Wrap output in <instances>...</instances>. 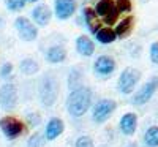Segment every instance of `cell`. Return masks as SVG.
Masks as SVG:
<instances>
[{"label": "cell", "instance_id": "obj_29", "mask_svg": "<svg viewBox=\"0 0 158 147\" xmlns=\"http://www.w3.org/2000/svg\"><path fill=\"white\" fill-rule=\"evenodd\" d=\"M29 2H36V0H29Z\"/></svg>", "mask_w": 158, "mask_h": 147}, {"label": "cell", "instance_id": "obj_28", "mask_svg": "<svg viewBox=\"0 0 158 147\" xmlns=\"http://www.w3.org/2000/svg\"><path fill=\"white\" fill-rule=\"evenodd\" d=\"M40 116L38 114H29V122H30V125L32 127H36V125H40Z\"/></svg>", "mask_w": 158, "mask_h": 147}, {"label": "cell", "instance_id": "obj_4", "mask_svg": "<svg viewBox=\"0 0 158 147\" xmlns=\"http://www.w3.org/2000/svg\"><path fill=\"white\" fill-rule=\"evenodd\" d=\"M141 78V73L135 68H125L120 74V78H118V90H120L122 93H125V95H128V93H131L135 90L138 81Z\"/></svg>", "mask_w": 158, "mask_h": 147}, {"label": "cell", "instance_id": "obj_23", "mask_svg": "<svg viewBox=\"0 0 158 147\" xmlns=\"http://www.w3.org/2000/svg\"><path fill=\"white\" fill-rule=\"evenodd\" d=\"M115 5H117V10L120 11V13L131 11V2H130V0H117Z\"/></svg>", "mask_w": 158, "mask_h": 147}, {"label": "cell", "instance_id": "obj_7", "mask_svg": "<svg viewBox=\"0 0 158 147\" xmlns=\"http://www.w3.org/2000/svg\"><path fill=\"white\" fill-rule=\"evenodd\" d=\"M0 128H2V131L5 133V136L8 139L18 138L24 130L22 122H19V120L15 119V117H3L2 120H0Z\"/></svg>", "mask_w": 158, "mask_h": 147}, {"label": "cell", "instance_id": "obj_15", "mask_svg": "<svg viewBox=\"0 0 158 147\" xmlns=\"http://www.w3.org/2000/svg\"><path fill=\"white\" fill-rule=\"evenodd\" d=\"M63 131V122L60 119H51L49 122H48V127H46V138L49 139V141H52V139H56L60 133Z\"/></svg>", "mask_w": 158, "mask_h": 147}, {"label": "cell", "instance_id": "obj_21", "mask_svg": "<svg viewBox=\"0 0 158 147\" xmlns=\"http://www.w3.org/2000/svg\"><path fill=\"white\" fill-rule=\"evenodd\" d=\"M21 71L25 74H35L38 71V63L32 59H25L21 63Z\"/></svg>", "mask_w": 158, "mask_h": 147}, {"label": "cell", "instance_id": "obj_14", "mask_svg": "<svg viewBox=\"0 0 158 147\" xmlns=\"http://www.w3.org/2000/svg\"><path fill=\"white\" fill-rule=\"evenodd\" d=\"M76 49H77V52L81 56H85V57H89V56H92L94 54V51H95V46H94V43H92V40L89 38V36H79L77 40H76Z\"/></svg>", "mask_w": 158, "mask_h": 147}, {"label": "cell", "instance_id": "obj_18", "mask_svg": "<svg viewBox=\"0 0 158 147\" xmlns=\"http://www.w3.org/2000/svg\"><path fill=\"white\" fill-rule=\"evenodd\" d=\"M46 59L51 62V63H60L67 59V51H65L62 46H52L48 54H46Z\"/></svg>", "mask_w": 158, "mask_h": 147}, {"label": "cell", "instance_id": "obj_12", "mask_svg": "<svg viewBox=\"0 0 158 147\" xmlns=\"http://www.w3.org/2000/svg\"><path fill=\"white\" fill-rule=\"evenodd\" d=\"M136 125H138V117L133 112H128L120 119V130L128 136L136 131Z\"/></svg>", "mask_w": 158, "mask_h": 147}, {"label": "cell", "instance_id": "obj_25", "mask_svg": "<svg viewBox=\"0 0 158 147\" xmlns=\"http://www.w3.org/2000/svg\"><path fill=\"white\" fill-rule=\"evenodd\" d=\"M150 59L153 63L158 65V43H152L150 46Z\"/></svg>", "mask_w": 158, "mask_h": 147}, {"label": "cell", "instance_id": "obj_8", "mask_svg": "<svg viewBox=\"0 0 158 147\" xmlns=\"http://www.w3.org/2000/svg\"><path fill=\"white\" fill-rule=\"evenodd\" d=\"M156 89H158V78H152L150 81L144 84L142 89L135 95L133 103H135V104H146V103L153 97V93H155Z\"/></svg>", "mask_w": 158, "mask_h": 147}, {"label": "cell", "instance_id": "obj_19", "mask_svg": "<svg viewBox=\"0 0 158 147\" xmlns=\"http://www.w3.org/2000/svg\"><path fill=\"white\" fill-rule=\"evenodd\" d=\"M95 38L103 44H109L117 38V33H115V30H112L109 27H104V29H98V32L95 33Z\"/></svg>", "mask_w": 158, "mask_h": 147}, {"label": "cell", "instance_id": "obj_1", "mask_svg": "<svg viewBox=\"0 0 158 147\" xmlns=\"http://www.w3.org/2000/svg\"><path fill=\"white\" fill-rule=\"evenodd\" d=\"M90 104H92V90L87 87H81L71 92L67 101V108L73 117H81L90 108Z\"/></svg>", "mask_w": 158, "mask_h": 147}, {"label": "cell", "instance_id": "obj_13", "mask_svg": "<svg viewBox=\"0 0 158 147\" xmlns=\"http://www.w3.org/2000/svg\"><path fill=\"white\" fill-rule=\"evenodd\" d=\"M32 16H33V19L38 25H46L51 21V10L46 5H38V6L33 8Z\"/></svg>", "mask_w": 158, "mask_h": 147}, {"label": "cell", "instance_id": "obj_10", "mask_svg": "<svg viewBox=\"0 0 158 147\" xmlns=\"http://www.w3.org/2000/svg\"><path fill=\"white\" fill-rule=\"evenodd\" d=\"M76 11L74 0H56V15L59 19H68Z\"/></svg>", "mask_w": 158, "mask_h": 147}, {"label": "cell", "instance_id": "obj_9", "mask_svg": "<svg viewBox=\"0 0 158 147\" xmlns=\"http://www.w3.org/2000/svg\"><path fill=\"white\" fill-rule=\"evenodd\" d=\"M16 29L19 32V36L24 41H33L38 36V30L35 29V25L27 18H18L16 19Z\"/></svg>", "mask_w": 158, "mask_h": 147}, {"label": "cell", "instance_id": "obj_24", "mask_svg": "<svg viewBox=\"0 0 158 147\" xmlns=\"http://www.w3.org/2000/svg\"><path fill=\"white\" fill-rule=\"evenodd\" d=\"M76 147H94V142H92V139H90V138L82 136V138H79V139H77Z\"/></svg>", "mask_w": 158, "mask_h": 147}, {"label": "cell", "instance_id": "obj_5", "mask_svg": "<svg viewBox=\"0 0 158 147\" xmlns=\"http://www.w3.org/2000/svg\"><path fill=\"white\" fill-rule=\"evenodd\" d=\"M16 103H18L16 87L13 84H5L0 89V106H2L5 111H10L16 106Z\"/></svg>", "mask_w": 158, "mask_h": 147}, {"label": "cell", "instance_id": "obj_17", "mask_svg": "<svg viewBox=\"0 0 158 147\" xmlns=\"http://www.w3.org/2000/svg\"><path fill=\"white\" fill-rule=\"evenodd\" d=\"M133 24H135V19L131 18V16H128L123 21H120V22H118V25H117V29H115L117 36L118 38H127L131 33V30H133Z\"/></svg>", "mask_w": 158, "mask_h": 147}, {"label": "cell", "instance_id": "obj_3", "mask_svg": "<svg viewBox=\"0 0 158 147\" xmlns=\"http://www.w3.org/2000/svg\"><path fill=\"white\" fill-rule=\"evenodd\" d=\"M95 11L98 13L100 18H103L104 24H108V25L114 24L117 21L118 15H120V11L117 10L115 2H112V0H98Z\"/></svg>", "mask_w": 158, "mask_h": 147}, {"label": "cell", "instance_id": "obj_20", "mask_svg": "<svg viewBox=\"0 0 158 147\" xmlns=\"http://www.w3.org/2000/svg\"><path fill=\"white\" fill-rule=\"evenodd\" d=\"M144 144L147 147H158V127H150L144 135Z\"/></svg>", "mask_w": 158, "mask_h": 147}, {"label": "cell", "instance_id": "obj_2", "mask_svg": "<svg viewBox=\"0 0 158 147\" xmlns=\"http://www.w3.org/2000/svg\"><path fill=\"white\" fill-rule=\"evenodd\" d=\"M59 95V87H57V81L54 78H44L41 86H40V98L44 106H52L57 100Z\"/></svg>", "mask_w": 158, "mask_h": 147}, {"label": "cell", "instance_id": "obj_26", "mask_svg": "<svg viewBox=\"0 0 158 147\" xmlns=\"http://www.w3.org/2000/svg\"><path fill=\"white\" fill-rule=\"evenodd\" d=\"M29 145H30V147H41V145H43L41 135H35V136H32L30 141H29Z\"/></svg>", "mask_w": 158, "mask_h": 147}, {"label": "cell", "instance_id": "obj_16", "mask_svg": "<svg viewBox=\"0 0 158 147\" xmlns=\"http://www.w3.org/2000/svg\"><path fill=\"white\" fill-rule=\"evenodd\" d=\"M84 19H85V24L87 27L90 29V32L97 33L98 29H100V21H98V13L92 8H84Z\"/></svg>", "mask_w": 158, "mask_h": 147}, {"label": "cell", "instance_id": "obj_6", "mask_svg": "<svg viewBox=\"0 0 158 147\" xmlns=\"http://www.w3.org/2000/svg\"><path fill=\"white\" fill-rule=\"evenodd\" d=\"M115 111V101L112 100H101L95 104L94 108V120L98 124L104 122L106 119L111 117V114Z\"/></svg>", "mask_w": 158, "mask_h": 147}, {"label": "cell", "instance_id": "obj_27", "mask_svg": "<svg viewBox=\"0 0 158 147\" xmlns=\"http://www.w3.org/2000/svg\"><path fill=\"white\" fill-rule=\"evenodd\" d=\"M11 71H13V65L11 63H5L2 66V70H0V74H2L3 78H6L8 74H11Z\"/></svg>", "mask_w": 158, "mask_h": 147}, {"label": "cell", "instance_id": "obj_22", "mask_svg": "<svg viewBox=\"0 0 158 147\" xmlns=\"http://www.w3.org/2000/svg\"><path fill=\"white\" fill-rule=\"evenodd\" d=\"M6 6L11 11H19L25 6V0H6Z\"/></svg>", "mask_w": 158, "mask_h": 147}, {"label": "cell", "instance_id": "obj_11", "mask_svg": "<svg viewBox=\"0 0 158 147\" xmlns=\"http://www.w3.org/2000/svg\"><path fill=\"white\" fill-rule=\"evenodd\" d=\"M94 68L98 74H103V76H108L111 74L114 70H115V62L112 57H108V56H101L95 60L94 63Z\"/></svg>", "mask_w": 158, "mask_h": 147}]
</instances>
